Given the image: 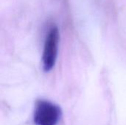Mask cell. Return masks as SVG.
Listing matches in <instances>:
<instances>
[{
    "label": "cell",
    "instance_id": "obj_1",
    "mask_svg": "<svg viewBox=\"0 0 126 125\" xmlns=\"http://www.w3.org/2000/svg\"><path fill=\"white\" fill-rule=\"evenodd\" d=\"M62 115L61 108L45 99H39L35 103L33 121L35 125H57Z\"/></svg>",
    "mask_w": 126,
    "mask_h": 125
},
{
    "label": "cell",
    "instance_id": "obj_2",
    "mask_svg": "<svg viewBox=\"0 0 126 125\" xmlns=\"http://www.w3.org/2000/svg\"><path fill=\"white\" fill-rule=\"evenodd\" d=\"M59 43V32L56 27L50 28L45 40L43 52V65L46 71H50L55 64Z\"/></svg>",
    "mask_w": 126,
    "mask_h": 125
}]
</instances>
